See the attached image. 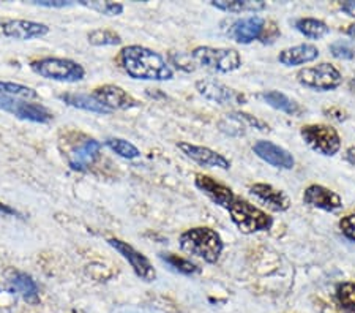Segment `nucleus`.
Here are the masks:
<instances>
[{
  "instance_id": "obj_1",
  "label": "nucleus",
  "mask_w": 355,
  "mask_h": 313,
  "mask_svg": "<svg viewBox=\"0 0 355 313\" xmlns=\"http://www.w3.org/2000/svg\"><path fill=\"white\" fill-rule=\"evenodd\" d=\"M120 62H122L123 70L135 79L171 81L174 78V71L157 51L139 46V44L123 48L120 53Z\"/></svg>"
},
{
  "instance_id": "obj_2",
  "label": "nucleus",
  "mask_w": 355,
  "mask_h": 313,
  "mask_svg": "<svg viewBox=\"0 0 355 313\" xmlns=\"http://www.w3.org/2000/svg\"><path fill=\"white\" fill-rule=\"evenodd\" d=\"M180 248L183 252L202 258L205 263L215 264L225 248L221 236L207 226H198L180 235Z\"/></svg>"
},
{
  "instance_id": "obj_3",
  "label": "nucleus",
  "mask_w": 355,
  "mask_h": 313,
  "mask_svg": "<svg viewBox=\"0 0 355 313\" xmlns=\"http://www.w3.org/2000/svg\"><path fill=\"white\" fill-rule=\"evenodd\" d=\"M227 210L234 225L243 235H254V232L268 231L273 226V219L270 215L264 212V210H261L259 208H256L254 204L248 203L246 199L236 196Z\"/></svg>"
},
{
  "instance_id": "obj_4",
  "label": "nucleus",
  "mask_w": 355,
  "mask_h": 313,
  "mask_svg": "<svg viewBox=\"0 0 355 313\" xmlns=\"http://www.w3.org/2000/svg\"><path fill=\"white\" fill-rule=\"evenodd\" d=\"M31 68L42 78L60 83H79L85 76V70L81 64L70 59H57V57L33 60Z\"/></svg>"
},
{
  "instance_id": "obj_5",
  "label": "nucleus",
  "mask_w": 355,
  "mask_h": 313,
  "mask_svg": "<svg viewBox=\"0 0 355 313\" xmlns=\"http://www.w3.org/2000/svg\"><path fill=\"white\" fill-rule=\"evenodd\" d=\"M191 59L200 67L218 73H231L242 67V57L232 48L198 46L193 49Z\"/></svg>"
},
{
  "instance_id": "obj_6",
  "label": "nucleus",
  "mask_w": 355,
  "mask_h": 313,
  "mask_svg": "<svg viewBox=\"0 0 355 313\" xmlns=\"http://www.w3.org/2000/svg\"><path fill=\"white\" fill-rule=\"evenodd\" d=\"M300 136L305 144L314 152L325 157H334L341 149V138L330 125L310 124L300 128Z\"/></svg>"
},
{
  "instance_id": "obj_7",
  "label": "nucleus",
  "mask_w": 355,
  "mask_h": 313,
  "mask_svg": "<svg viewBox=\"0 0 355 313\" xmlns=\"http://www.w3.org/2000/svg\"><path fill=\"white\" fill-rule=\"evenodd\" d=\"M297 81H299L303 87H308L316 92H329V90H335L341 85L343 76L340 70L335 65L324 64L302 68L297 73Z\"/></svg>"
},
{
  "instance_id": "obj_8",
  "label": "nucleus",
  "mask_w": 355,
  "mask_h": 313,
  "mask_svg": "<svg viewBox=\"0 0 355 313\" xmlns=\"http://www.w3.org/2000/svg\"><path fill=\"white\" fill-rule=\"evenodd\" d=\"M0 110L13 114L18 119L35 124H49L54 116L48 108L40 103H31V101L15 99V96L0 95Z\"/></svg>"
},
{
  "instance_id": "obj_9",
  "label": "nucleus",
  "mask_w": 355,
  "mask_h": 313,
  "mask_svg": "<svg viewBox=\"0 0 355 313\" xmlns=\"http://www.w3.org/2000/svg\"><path fill=\"white\" fill-rule=\"evenodd\" d=\"M107 244H110L112 248H116L117 252L128 261L131 267H133V271L136 272L137 277H141L142 280H146V282L155 280L157 271H155V267L152 266L150 261H148L147 256H144L141 252H137V250L135 247H131L128 242H123V241H120V239H116V237L110 239Z\"/></svg>"
},
{
  "instance_id": "obj_10",
  "label": "nucleus",
  "mask_w": 355,
  "mask_h": 313,
  "mask_svg": "<svg viewBox=\"0 0 355 313\" xmlns=\"http://www.w3.org/2000/svg\"><path fill=\"white\" fill-rule=\"evenodd\" d=\"M196 90L205 100L218 105H243L245 99L236 90L214 79H200L196 83Z\"/></svg>"
},
{
  "instance_id": "obj_11",
  "label": "nucleus",
  "mask_w": 355,
  "mask_h": 313,
  "mask_svg": "<svg viewBox=\"0 0 355 313\" xmlns=\"http://www.w3.org/2000/svg\"><path fill=\"white\" fill-rule=\"evenodd\" d=\"M253 152L261 160L278 169H292L295 167V158L284 147L275 144L272 141L259 139L254 142Z\"/></svg>"
},
{
  "instance_id": "obj_12",
  "label": "nucleus",
  "mask_w": 355,
  "mask_h": 313,
  "mask_svg": "<svg viewBox=\"0 0 355 313\" xmlns=\"http://www.w3.org/2000/svg\"><path fill=\"white\" fill-rule=\"evenodd\" d=\"M177 147L185 153L188 158H191L193 162H196L200 167L205 168H220V169H231V162L223 155V153L211 151L209 147L204 146H194L190 142H179Z\"/></svg>"
},
{
  "instance_id": "obj_13",
  "label": "nucleus",
  "mask_w": 355,
  "mask_h": 313,
  "mask_svg": "<svg viewBox=\"0 0 355 313\" xmlns=\"http://www.w3.org/2000/svg\"><path fill=\"white\" fill-rule=\"evenodd\" d=\"M94 96L111 111H125L137 106V101L127 92V90H123L122 87L114 84H106L101 85V87H96Z\"/></svg>"
},
{
  "instance_id": "obj_14",
  "label": "nucleus",
  "mask_w": 355,
  "mask_h": 313,
  "mask_svg": "<svg viewBox=\"0 0 355 313\" xmlns=\"http://www.w3.org/2000/svg\"><path fill=\"white\" fill-rule=\"evenodd\" d=\"M2 32L5 37L27 42V40L42 38L49 33V27L42 22L26 21V19H11L2 24Z\"/></svg>"
},
{
  "instance_id": "obj_15",
  "label": "nucleus",
  "mask_w": 355,
  "mask_h": 313,
  "mask_svg": "<svg viewBox=\"0 0 355 313\" xmlns=\"http://www.w3.org/2000/svg\"><path fill=\"white\" fill-rule=\"evenodd\" d=\"M303 203L311 208L327 210V212H335V210L343 208V199L338 193L318 184H313L305 190V193H303Z\"/></svg>"
},
{
  "instance_id": "obj_16",
  "label": "nucleus",
  "mask_w": 355,
  "mask_h": 313,
  "mask_svg": "<svg viewBox=\"0 0 355 313\" xmlns=\"http://www.w3.org/2000/svg\"><path fill=\"white\" fill-rule=\"evenodd\" d=\"M266 31V19L261 16H248L236 21L231 27V37L240 44H250L262 38Z\"/></svg>"
},
{
  "instance_id": "obj_17",
  "label": "nucleus",
  "mask_w": 355,
  "mask_h": 313,
  "mask_svg": "<svg viewBox=\"0 0 355 313\" xmlns=\"http://www.w3.org/2000/svg\"><path fill=\"white\" fill-rule=\"evenodd\" d=\"M194 184H196L198 189L207 195L211 201L215 204H218L221 208L229 209L234 199H236V195L234 192L226 187L221 182H216L214 178L210 176H204V174H198L196 179H194Z\"/></svg>"
},
{
  "instance_id": "obj_18",
  "label": "nucleus",
  "mask_w": 355,
  "mask_h": 313,
  "mask_svg": "<svg viewBox=\"0 0 355 313\" xmlns=\"http://www.w3.org/2000/svg\"><path fill=\"white\" fill-rule=\"evenodd\" d=\"M7 289L10 293L19 294L26 303L38 304L40 291L33 278L19 271H10L7 274Z\"/></svg>"
},
{
  "instance_id": "obj_19",
  "label": "nucleus",
  "mask_w": 355,
  "mask_h": 313,
  "mask_svg": "<svg viewBox=\"0 0 355 313\" xmlns=\"http://www.w3.org/2000/svg\"><path fill=\"white\" fill-rule=\"evenodd\" d=\"M250 193L254 198L264 203L268 209L275 212H286L291 206V199L283 190L275 189L270 184H254L250 187Z\"/></svg>"
},
{
  "instance_id": "obj_20",
  "label": "nucleus",
  "mask_w": 355,
  "mask_h": 313,
  "mask_svg": "<svg viewBox=\"0 0 355 313\" xmlns=\"http://www.w3.org/2000/svg\"><path fill=\"white\" fill-rule=\"evenodd\" d=\"M100 151L101 142L96 139H85L83 144L74 147L70 152L68 164L74 171H85L96 162V158L100 157Z\"/></svg>"
},
{
  "instance_id": "obj_21",
  "label": "nucleus",
  "mask_w": 355,
  "mask_h": 313,
  "mask_svg": "<svg viewBox=\"0 0 355 313\" xmlns=\"http://www.w3.org/2000/svg\"><path fill=\"white\" fill-rule=\"evenodd\" d=\"M319 57V49L318 46L310 43L297 44V46H292L288 49H283L282 53L278 54L279 64L284 67H299L310 64V62L316 60Z\"/></svg>"
},
{
  "instance_id": "obj_22",
  "label": "nucleus",
  "mask_w": 355,
  "mask_h": 313,
  "mask_svg": "<svg viewBox=\"0 0 355 313\" xmlns=\"http://www.w3.org/2000/svg\"><path fill=\"white\" fill-rule=\"evenodd\" d=\"M256 96L261 101H264L266 105L272 106L273 110L286 112V114H289V116L299 117L300 114H302V111H303L302 106L297 103L295 100L289 99L288 95L283 94V92H279V90H264V92L257 94Z\"/></svg>"
},
{
  "instance_id": "obj_23",
  "label": "nucleus",
  "mask_w": 355,
  "mask_h": 313,
  "mask_svg": "<svg viewBox=\"0 0 355 313\" xmlns=\"http://www.w3.org/2000/svg\"><path fill=\"white\" fill-rule=\"evenodd\" d=\"M211 7L225 11V13H259L267 8V3L262 0H214Z\"/></svg>"
},
{
  "instance_id": "obj_24",
  "label": "nucleus",
  "mask_w": 355,
  "mask_h": 313,
  "mask_svg": "<svg viewBox=\"0 0 355 313\" xmlns=\"http://www.w3.org/2000/svg\"><path fill=\"white\" fill-rule=\"evenodd\" d=\"M59 99L62 101H65L67 105H70L73 108H78V110L90 111V112H96V114H111L112 112L111 110H107L105 105L100 103V101L96 100L94 95L68 92V94L59 95Z\"/></svg>"
},
{
  "instance_id": "obj_25",
  "label": "nucleus",
  "mask_w": 355,
  "mask_h": 313,
  "mask_svg": "<svg viewBox=\"0 0 355 313\" xmlns=\"http://www.w3.org/2000/svg\"><path fill=\"white\" fill-rule=\"evenodd\" d=\"M295 28L303 37L310 40H322L330 33V27L316 18H300L295 21Z\"/></svg>"
},
{
  "instance_id": "obj_26",
  "label": "nucleus",
  "mask_w": 355,
  "mask_h": 313,
  "mask_svg": "<svg viewBox=\"0 0 355 313\" xmlns=\"http://www.w3.org/2000/svg\"><path fill=\"white\" fill-rule=\"evenodd\" d=\"M159 258H162L169 267H173L174 271L180 272V274H183V276H193V274H198V272L200 271L198 264H194L193 261L187 260V258H182V256H179V255L162 253L159 255Z\"/></svg>"
},
{
  "instance_id": "obj_27",
  "label": "nucleus",
  "mask_w": 355,
  "mask_h": 313,
  "mask_svg": "<svg viewBox=\"0 0 355 313\" xmlns=\"http://www.w3.org/2000/svg\"><path fill=\"white\" fill-rule=\"evenodd\" d=\"M0 95L15 96V99H22V100L38 99V92L35 89L27 87V85H22V84L5 83V81H0Z\"/></svg>"
},
{
  "instance_id": "obj_28",
  "label": "nucleus",
  "mask_w": 355,
  "mask_h": 313,
  "mask_svg": "<svg viewBox=\"0 0 355 313\" xmlns=\"http://www.w3.org/2000/svg\"><path fill=\"white\" fill-rule=\"evenodd\" d=\"M89 43L94 46H117L122 43V37L110 28H96L89 33Z\"/></svg>"
},
{
  "instance_id": "obj_29",
  "label": "nucleus",
  "mask_w": 355,
  "mask_h": 313,
  "mask_svg": "<svg viewBox=\"0 0 355 313\" xmlns=\"http://www.w3.org/2000/svg\"><path fill=\"white\" fill-rule=\"evenodd\" d=\"M106 146L110 147L112 152H116L119 157L127 158V160H133V158L141 157V151L137 149L135 144H131L130 141L122 138H107Z\"/></svg>"
},
{
  "instance_id": "obj_30",
  "label": "nucleus",
  "mask_w": 355,
  "mask_h": 313,
  "mask_svg": "<svg viewBox=\"0 0 355 313\" xmlns=\"http://www.w3.org/2000/svg\"><path fill=\"white\" fill-rule=\"evenodd\" d=\"M336 299L343 309L355 313V283L345 282L336 287Z\"/></svg>"
},
{
  "instance_id": "obj_31",
  "label": "nucleus",
  "mask_w": 355,
  "mask_h": 313,
  "mask_svg": "<svg viewBox=\"0 0 355 313\" xmlns=\"http://www.w3.org/2000/svg\"><path fill=\"white\" fill-rule=\"evenodd\" d=\"M79 3L105 16H119L123 13V5L117 2H87V0H81Z\"/></svg>"
},
{
  "instance_id": "obj_32",
  "label": "nucleus",
  "mask_w": 355,
  "mask_h": 313,
  "mask_svg": "<svg viewBox=\"0 0 355 313\" xmlns=\"http://www.w3.org/2000/svg\"><path fill=\"white\" fill-rule=\"evenodd\" d=\"M330 53L335 59L340 60H351L355 57V51L351 46V43L346 42V40H338L330 44Z\"/></svg>"
},
{
  "instance_id": "obj_33",
  "label": "nucleus",
  "mask_w": 355,
  "mask_h": 313,
  "mask_svg": "<svg viewBox=\"0 0 355 313\" xmlns=\"http://www.w3.org/2000/svg\"><path fill=\"white\" fill-rule=\"evenodd\" d=\"M340 230L343 236L347 237L349 241L355 242V214L346 215L340 220Z\"/></svg>"
},
{
  "instance_id": "obj_34",
  "label": "nucleus",
  "mask_w": 355,
  "mask_h": 313,
  "mask_svg": "<svg viewBox=\"0 0 355 313\" xmlns=\"http://www.w3.org/2000/svg\"><path fill=\"white\" fill-rule=\"evenodd\" d=\"M234 114H236V116L243 124L248 125V127L257 128V130H261V132H268V125L264 121H261V119H257L254 116H250V114H246V112H234Z\"/></svg>"
},
{
  "instance_id": "obj_35",
  "label": "nucleus",
  "mask_w": 355,
  "mask_h": 313,
  "mask_svg": "<svg viewBox=\"0 0 355 313\" xmlns=\"http://www.w3.org/2000/svg\"><path fill=\"white\" fill-rule=\"evenodd\" d=\"M33 3L44 8H67L73 5V2H67V0H35Z\"/></svg>"
},
{
  "instance_id": "obj_36",
  "label": "nucleus",
  "mask_w": 355,
  "mask_h": 313,
  "mask_svg": "<svg viewBox=\"0 0 355 313\" xmlns=\"http://www.w3.org/2000/svg\"><path fill=\"white\" fill-rule=\"evenodd\" d=\"M340 10L345 15L351 16V18H355V0H347V2H341Z\"/></svg>"
},
{
  "instance_id": "obj_37",
  "label": "nucleus",
  "mask_w": 355,
  "mask_h": 313,
  "mask_svg": "<svg viewBox=\"0 0 355 313\" xmlns=\"http://www.w3.org/2000/svg\"><path fill=\"white\" fill-rule=\"evenodd\" d=\"M0 215H19L13 208H10L8 204H3L0 201Z\"/></svg>"
},
{
  "instance_id": "obj_38",
  "label": "nucleus",
  "mask_w": 355,
  "mask_h": 313,
  "mask_svg": "<svg viewBox=\"0 0 355 313\" xmlns=\"http://www.w3.org/2000/svg\"><path fill=\"white\" fill-rule=\"evenodd\" d=\"M346 162L349 163V164H352V167H355V146H352V147H349V149L346 151Z\"/></svg>"
},
{
  "instance_id": "obj_39",
  "label": "nucleus",
  "mask_w": 355,
  "mask_h": 313,
  "mask_svg": "<svg viewBox=\"0 0 355 313\" xmlns=\"http://www.w3.org/2000/svg\"><path fill=\"white\" fill-rule=\"evenodd\" d=\"M346 33H347V37L352 40V42H355V22H354V24H351V26L347 27Z\"/></svg>"
},
{
  "instance_id": "obj_40",
  "label": "nucleus",
  "mask_w": 355,
  "mask_h": 313,
  "mask_svg": "<svg viewBox=\"0 0 355 313\" xmlns=\"http://www.w3.org/2000/svg\"><path fill=\"white\" fill-rule=\"evenodd\" d=\"M349 90H351V92L355 95V76L351 79V81H349Z\"/></svg>"
}]
</instances>
